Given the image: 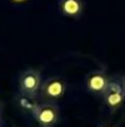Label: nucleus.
I'll return each instance as SVG.
<instances>
[{"label": "nucleus", "mask_w": 125, "mask_h": 127, "mask_svg": "<svg viewBox=\"0 0 125 127\" xmlns=\"http://www.w3.org/2000/svg\"><path fill=\"white\" fill-rule=\"evenodd\" d=\"M96 127H116L113 125H109V123H101V125H97Z\"/></svg>", "instance_id": "7"}, {"label": "nucleus", "mask_w": 125, "mask_h": 127, "mask_svg": "<svg viewBox=\"0 0 125 127\" xmlns=\"http://www.w3.org/2000/svg\"><path fill=\"white\" fill-rule=\"evenodd\" d=\"M41 82H43L41 73L37 69L28 67L19 74L17 78L19 93L21 95H25V97L37 98L40 93V87H41Z\"/></svg>", "instance_id": "3"}, {"label": "nucleus", "mask_w": 125, "mask_h": 127, "mask_svg": "<svg viewBox=\"0 0 125 127\" xmlns=\"http://www.w3.org/2000/svg\"><path fill=\"white\" fill-rule=\"evenodd\" d=\"M65 90H67V82L63 77H59V75L48 77L43 79L37 99L45 102H57L64 97Z\"/></svg>", "instance_id": "4"}, {"label": "nucleus", "mask_w": 125, "mask_h": 127, "mask_svg": "<svg viewBox=\"0 0 125 127\" xmlns=\"http://www.w3.org/2000/svg\"><path fill=\"white\" fill-rule=\"evenodd\" d=\"M9 1L15 3V4H20V3H25V1H28V0H9Z\"/></svg>", "instance_id": "9"}, {"label": "nucleus", "mask_w": 125, "mask_h": 127, "mask_svg": "<svg viewBox=\"0 0 125 127\" xmlns=\"http://www.w3.org/2000/svg\"><path fill=\"white\" fill-rule=\"evenodd\" d=\"M29 114L39 127H56L60 121V109L57 102L37 101Z\"/></svg>", "instance_id": "1"}, {"label": "nucleus", "mask_w": 125, "mask_h": 127, "mask_svg": "<svg viewBox=\"0 0 125 127\" xmlns=\"http://www.w3.org/2000/svg\"><path fill=\"white\" fill-rule=\"evenodd\" d=\"M57 7L61 15L72 19L80 17L84 12L83 0H59Z\"/></svg>", "instance_id": "6"}, {"label": "nucleus", "mask_w": 125, "mask_h": 127, "mask_svg": "<svg viewBox=\"0 0 125 127\" xmlns=\"http://www.w3.org/2000/svg\"><path fill=\"white\" fill-rule=\"evenodd\" d=\"M121 77V82H123V87H124V90H125V75H120Z\"/></svg>", "instance_id": "10"}, {"label": "nucleus", "mask_w": 125, "mask_h": 127, "mask_svg": "<svg viewBox=\"0 0 125 127\" xmlns=\"http://www.w3.org/2000/svg\"><path fill=\"white\" fill-rule=\"evenodd\" d=\"M103 102L105 107L112 113L120 110L125 103V90L123 87L121 77H111V81L108 83V87L101 95Z\"/></svg>", "instance_id": "2"}, {"label": "nucleus", "mask_w": 125, "mask_h": 127, "mask_svg": "<svg viewBox=\"0 0 125 127\" xmlns=\"http://www.w3.org/2000/svg\"><path fill=\"white\" fill-rule=\"evenodd\" d=\"M0 127H3V109L0 106Z\"/></svg>", "instance_id": "8"}, {"label": "nucleus", "mask_w": 125, "mask_h": 127, "mask_svg": "<svg viewBox=\"0 0 125 127\" xmlns=\"http://www.w3.org/2000/svg\"><path fill=\"white\" fill-rule=\"evenodd\" d=\"M109 81H111V77L107 74L105 70L103 69L92 70L87 74V78H85L87 91L91 93L92 95H95V97H101L105 89L108 87Z\"/></svg>", "instance_id": "5"}]
</instances>
